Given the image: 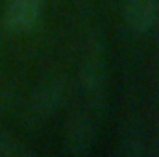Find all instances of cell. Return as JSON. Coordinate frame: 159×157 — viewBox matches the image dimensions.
<instances>
[{
  "mask_svg": "<svg viewBox=\"0 0 159 157\" xmlns=\"http://www.w3.org/2000/svg\"><path fill=\"white\" fill-rule=\"evenodd\" d=\"M41 13L43 0H11L6 9L4 24L15 34H28L37 28Z\"/></svg>",
  "mask_w": 159,
  "mask_h": 157,
  "instance_id": "obj_1",
  "label": "cell"
},
{
  "mask_svg": "<svg viewBox=\"0 0 159 157\" xmlns=\"http://www.w3.org/2000/svg\"><path fill=\"white\" fill-rule=\"evenodd\" d=\"M159 13V0H124V19L133 34H146Z\"/></svg>",
  "mask_w": 159,
  "mask_h": 157,
  "instance_id": "obj_2",
  "label": "cell"
},
{
  "mask_svg": "<svg viewBox=\"0 0 159 157\" xmlns=\"http://www.w3.org/2000/svg\"><path fill=\"white\" fill-rule=\"evenodd\" d=\"M57 100H59V91L54 89V87H50V89H44L41 94L35 96V105L43 113H48V111H54Z\"/></svg>",
  "mask_w": 159,
  "mask_h": 157,
  "instance_id": "obj_3",
  "label": "cell"
}]
</instances>
